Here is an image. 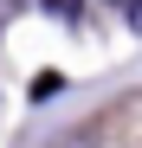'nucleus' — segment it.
Here are the masks:
<instances>
[{"instance_id":"obj_1","label":"nucleus","mask_w":142,"mask_h":148,"mask_svg":"<svg viewBox=\"0 0 142 148\" xmlns=\"http://www.w3.org/2000/svg\"><path fill=\"white\" fill-rule=\"evenodd\" d=\"M39 7H45V13H58L65 26H78V19H84V0H39Z\"/></svg>"},{"instance_id":"obj_2","label":"nucleus","mask_w":142,"mask_h":148,"mask_svg":"<svg viewBox=\"0 0 142 148\" xmlns=\"http://www.w3.org/2000/svg\"><path fill=\"white\" fill-rule=\"evenodd\" d=\"M110 7H123L129 19H142V0H110Z\"/></svg>"},{"instance_id":"obj_3","label":"nucleus","mask_w":142,"mask_h":148,"mask_svg":"<svg viewBox=\"0 0 142 148\" xmlns=\"http://www.w3.org/2000/svg\"><path fill=\"white\" fill-rule=\"evenodd\" d=\"M0 7H7V0H0Z\"/></svg>"}]
</instances>
